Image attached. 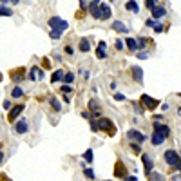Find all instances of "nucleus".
<instances>
[{
  "label": "nucleus",
  "instance_id": "obj_1",
  "mask_svg": "<svg viewBox=\"0 0 181 181\" xmlns=\"http://www.w3.org/2000/svg\"><path fill=\"white\" fill-rule=\"evenodd\" d=\"M96 125H98V130H103L107 132L109 136H114L116 134V125H114V121L112 120H109V118H98V121H96Z\"/></svg>",
  "mask_w": 181,
  "mask_h": 181
},
{
  "label": "nucleus",
  "instance_id": "obj_2",
  "mask_svg": "<svg viewBox=\"0 0 181 181\" xmlns=\"http://www.w3.org/2000/svg\"><path fill=\"white\" fill-rule=\"evenodd\" d=\"M165 161L170 167H174L176 170H181V156L178 150H167L165 152Z\"/></svg>",
  "mask_w": 181,
  "mask_h": 181
},
{
  "label": "nucleus",
  "instance_id": "obj_3",
  "mask_svg": "<svg viewBox=\"0 0 181 181\" xmlns=\"http://www.w3.org/2000/svg\"><path fill=\"white\" fill-rule=\"evenodd\" d=\"M49 27L51 29H56V31H65V29H69V22L62 20L58 16H51L49 18Z\"/></svg>",
  "mask_w": 181,
  "mask_h": 181
},
{
  "label": "nucleus",
  "instance_id": "obj_4",
  "mask_svg": "<svg viewBox=\"0 0 181 181\" xmlns=\"http://www.w3.org/2000/svg\"><path fill=\"white\" fill-rule=\"evenodd\" d=\"M127 139H129V141H136V143L141 145V143L147 139V136H145L143 132L136 130V129H130V130H127Z\"/></svg>",
  "mask_w": 181,
  "mask_h": 181
},
{
  "label": "nucleus",
  "instance_id": "obj_5",
  "mask_svg": "<svg viewBox=\"0 0 181 181\" xmlns=\"http://www.w3.org/2000/svg\"><path fill=\"white\" fill-rule=\"evenodd\" d=\"M9 76L15 84H20L22 80L25 78V69H24V67H16V69H13L9 73Z\"/></svg>",
  "mask_w": 181,
  "mask_h": 181
},
{
  "label": "nucleus",
  "instance_id": "obj_6",
  "mask_svg": "<svg viewBox=\"0 0 181 181\" xmlns=\"http://www.w3.org/2000/svg\"><path fill=\"white\" fill-rule=\"evenodd\" d=\"M139 102H141L143 105L147 107L149 111H154V109L158 107V103H160L158 100H154V98H150L149 94H141V98H139Z\"/></svg>",
  "mask_w": 181,
  "mask_h": 181
},
{
  "label": "nucleus",
  "instance_id": "obj_7",
  "mask_svg": "<svg viewBox=\"0 0 181 181\" xmlns=\"http://www.w3.org/2000/svg\"><path fill=\"white\" fill-rule=\"evenodd\" d=\"M89 112H91L94 118L102 116V105L96 102V98H91V100H89Z\"/></svg>",
  "mask_w": 181,
  "mask_h": 181
},
{
  "label": "nucleus",
  "instance_id": "obj_8",
  "mask_svg": "<svg viewBox=\"0 0 181 181\" xmlns=\"http://www.w3.org/2000/svg\"><path fill=\"white\" fill-rule=\"evenodd\" d=\"M111 18V7L109 4H100L98 6V20H109Z\"/></svg>",
  "mask_w": 181,
  "mask_h": 181
},
{
  "label": "nucleus",
  "instance_id": "obj_9",
  "mask_svg": "<svg viewBox=\"0 0 181 181\" xmlns=\"http://www.w3.org/2000/svg\"><path fill=\"white\" fill-rule=\"evenodd\" d=\"M139 156H141L143 167H145V176H149L150 172H152V169H154V161H152V158H150L149 154H141L139 152Z\"/></svg>",
  "mask_w": 181,
  "mask_h": 181
},
{
  "label": "nucleus",
  "instance_id": "obj_10",
  "mask_svg": "<svg viewBox=\"0 0 181 181\" xmlns=\"http://www.w3.org/2000/svg\"><path fill=\"white\" fill-rule=\"evenodd\" d=\"M24 109H25V107L22 105V103H18V105H15V107H11V111L7 112V120H9V121H15V120H16V118H18L22 112H24Z\"/></svg>",
  "mask_w": 181,
  "mask_h": 181
},
{
  "label": "nucleus",
  "instance_id": "obj_11",
  "mask_svg": "<svg viewBox=\"0 0 181 181\" xmlns=\"http://www.w3.org/2000/svg\"><path fill=\"white\" fill-rule=\"evenodd\" d=\"M27 130H29V121H27L25 118L18 120L16 125H15V132H16V134H25Z\"/></svg>",
  "mask_w": 181,
  "mask_h": 181
},
{
  "label": "nucleus",
  "instance_id": "obj_12",
  "mask_svg": "<svg viewBox=\"0 0 181 181\" xmlns=\"http://www.w3.org/2000/svg\"><path fill=\"white\" fill-rule=\"evenodd\" d=\"M154 132L161 134L163 138H169V136H170V127H169V125H161V123H156V121H154Z\"/></svg>",
  "mask_w": 181,
  "mask_h": 181
},
{
  "label": "nucleus",
  "instance_id": "obj_13",
  "mask_svg": "<svg viewBox=\"0 0 181 181\" xmlns=\"http://www.w3.org/2000/svg\"><path fill=\"white\" fill-rule=\"evenodd\" d=\"M150 11H152V18H154V20L163 18V16L167 15V9H165V7H161V6H154Z\"/></svg>",
  "mask_w": 181,
  "mask_h": 181
},
{
  "label": "nucleus",
  "instance_id": "obj_14",
  "mask_svg": "<svg viewBox=\"0 0 181 181\" xmlns=\"http://www.w3.org/2000/svg\"><path fill=\"white\" fill-rule=\"evenodd\" d=\"M130 73H132V78H134L136 84H141V82H143V69H141V67H132Z\"/></svg>",
  "mask_w": 181,
  "mask_h": 181
},
{
  "label": "nucleus",
  "instance_id": "obj_15",
  "mask_svg": "<svg viewBox=\"0 0 181 181\" xmlns=\"http://www.w3.org/2000/svg\"><path fill=\"white\" fill-rule=\"evenodd\" d=\"M114 176L116 178H127V172H125V165L121 161H118L116 167H114Z\"/></svg>",
  "mask_w": 181,
  "mask_h": 181
},
{
  "label": "nucleus",
  "instance_id": "obj_16",
  "mask_svg": "<svg viewBox=\"0 0 181 181\" xmlns=\"http://www.w3.org/2000/svg\"><path fill=\"white\" fill-rule=\"evenodd\" d=\"M112 29H114V31H118V33H123V34H125V33H127V25H125L121 20H114V22H112Z\"/></svg>",
  "mask_w": 181,
  "mask_h": 181
},
{
  "label": "nucleus",
  "instance_id": "obj_17",
  "mask_svg": "<svg viewBox=\"0 0 181 181\" xmlns=\"http://www.w3.org/2000/svg\"><path fill=\"white\" fill-rule=\"evenodd\" d=\"M165 139H167V138H163L161 134H158V132H154V134H152V138H150V143H152L154 147H160V145L163 143V141H165Z\"/></svg>",
  "mask_w": 181,
  "mask_h": 181
},
{
  "label": "nucleus",
  "instance_id": "obj_18",
  "mask_svg": "<svg viewBox=\"0 0 181 181\" xmlns=\"http://www.w3.org/2000/svg\"><path fill=\"white\" fill-rule=\"evenodd\" d=\"M125 9L132 11V13H138L139 6H138V2H136V0H127V2H125Z\"/></svg>",
  "mask_w": 181,
  "mask_h": 181
},
{
  "label": "nucleus",
  "instance_id": "obj_19",
  "mask_svg": "<svg viewBox=\"0 0 181 181\" xmlns=\"http://www.w3.org/2000/svg\"><path fill=\"white\" fill-rule=\"evenodd\" d=\"M78 49L82 51V53H87L89 49H91V43H89V38H82L80 43H78Z\"/></svg>",
  "mask_w": 181,
  "mask_h": 181
},
{
  "label": "nucleus",
  "instance_id": "obj_20",
  "mask_svg": "<svg viewBox=\"0 0 181 181\" xmlns=\"http://www.w3.org/2000/svg\"><path fill=\"white\" fill-rule=\"evenodd\" d=\"M62 78H64V71H62V69H56V71H54L53 73V76H51V82H62Z\"/></svg>",
  "mask_w": 181,
  "mask_h": 181
},
{
  "label": "nucleus",
  "instance_id": "obj_21",
  "mask_svg": "<svg viewBox=\"0 0 181 181\" xmlns=\"http://www.w3.org/2000/svg\"><path fill=\"white\" fill-rule=\"evenodd\" d=\"M127 47L130 49V51H138V43H136V38H130V36H127Z\"/></svg>",
  "mask_w": 181,
  "mask_h": 181
},
{
  "label": "nucleus",
  "instance_id": "obj_22",
  "mask_svg": "<svg viewBox=\"0 0 181 181\" xmlns=\"http://www.w3.org/2000/svg\"><path fill=\"white\" fill-rule=\"evenodd\" d=\"M62 82H64V84H73V82H75V73H71V71H69V73H64Z\"/></svg>",
  "mask_w": 181,
  "mask_h": 181
},
{
  "label": "nucleus",
  "instance_id": "obj_23",
  "mask_svg": "<svg viewBox=\"0 0 181 181\" xmlns=\"http://www.w3.org/2000/svg\"><path fill=\"white\" fill-rule=\"evenodd\" d=\"M22 96H24V91H22L18 85H16L15 89H13V91H11V98H16V100H18V98H22Z\"/></svg>",
  "mask_w": 181,
  "mask_h": 181
},
{
  "label": "nucleus",
  "instance_id": "obj_24",
  "mask_svg": "<svg viewBox=\"0 0 181 181\" xmlns=\"http://www.w3.org/2000/svg\"><path fill=\"white\" fill-rule=\"evenodd\" d=\"M96 58H100V60H105L107 58V53L103 47H96Z\"/></svg>",
  "mask_w": 181,
  "mask_h": 181
},
{
  "label": "nucleus",
  "instance_id": "obj_25",
  "mask_svg": "<svg viewBox=\"0 0 181 181\" xmlns=\"http://www.w3.org/2000/svg\"><path fill=\"white\" fill-rule=\"evenodd\" d=\"M147 40H149V38H145V36H141V38H136L138 49H145V47H147Z\"/></svg>",
  "mask_w": 181,
  "mask_h": 181
},
{
  "label": "nucleus",
  "instance_id": "obj_26",
  "mask_svg": "<svg viewBox=\"0 0 181 181\" xmlns=\"http://www.w3.org/2000/svg\"><path fill=\"white\" fill-rule=\"evenodd\" d=\"M13 15V11L9 7H6V6H0V16H11Z\"/></svg>",
  "mask_w": 181,
  "mask_h": 181
},
{
  "label": "nucleus",
  "instance_id": "obj_27",
  "mask_svg": "<svg viewBox=\"0 0 181 181\" xmlns=\"http://www.w3.org/2000/svg\"><path fill=\"white\" fill-rule=\"evenodd\" d=\"M49 103H51V107H53L54 111H60V109H62V105H60V102H58L56 98H49Z\"/></svg>",
  "mask_w": 181,
  "mask_h": 181
},
{
  "label": "nucleus",
  "instance_id": "obj_28",
  "mask_svg": "<svg viewBox=\"0 0 181 181\" xmlns=\"http://www.w3.org/2000/svg\"><path fill=\"white\" fill-rule=\"evenodd\" d=\"M84 160L87 161V163H91L93 161V149H87L85 154H84Z\"/></svg>",
  "mask_w": 181,
  "mask_h": 181
},
{
  "label": "nucleus",
  "instance_id": "obj_29",
  "mask_svg": "<svg viewBox=\"0 0 181 181\" xmlns=\"http://www.w3.org/2000/svg\"><path fill=\"white\" fill-rule=\"evenodd\" d=\"M49 36H51L53 40H58V38L62 36V31H56V29H51V33H49Z\"/></svg>",
  "mask_w": 181,
  "mask_h": 181
},
{
  "label": "nucleus",
  "instance_id": "obj_30",
  "mask_svg": "<svg viewBox=\"0 0 181 181\" xmlns=\"http://www.w3.org/2000/svg\"><path fill=\"white\" fill-rule=\"evenodd\" d=\"M36 71H38V67H36V65H34V67H31V71H29V80H33V82H34V80H36Z\"/></svg>",
  "mask_w": 181,
  "mask_h": 181
},
{
  "label": "nucleus",
  "instance_id": "obj_31",
  "mask_svg": "<svg viewBox=\"0 0 181 181\" xmlns=\"http://www.w3.org/2000/svg\"><path fill=\"white\" fill-rule=\"evenodd\" d=\"M152 27H154V31H156V33L165 31V27H163V24H161V22H154V25H152Z\"/></svg>",
  "mask_w": 181,
  "mask_h": 181
},
{
  "label": "nucleus",
  "instance_id": "obj_32",
  "mask_svg": "<svg viewBox=\"0 0 181 181\" xmlns=\"http://www.w3.org/2000/svg\"><path fill=\"white\" fill-rule=\"evenodd\" d=\"M60 91H62V93H65V94H73V87H71V85H67V84L60 87Z\"/></svg>",
  "mask_w": 181,
  "mask_h": 181
},
{
  "label": "nucleus",
  "instance_id": "obj_33",
  "mask_svg": "<svg viewBox=\"0 0 181 181\" xmlns=\"http://www.w3.org/2000/svg\"><path fill=\"white\" fill-rule=\"evenodd\" d=\"M130 149L134 150L136 154H139V152H141V147H139V143H136V141H130Z\"/></svg>",
  "mask_w": 181,
  "mask_h": 181
},
{
  "label": "nucleus",
  "instance_id": "obj_34",
  "mask_svg": "<svg viewBox=\"0 0 181 181\" xmlns=\"http://www.w3.org/2000/svg\"><path fill=\"white\" fill-rule=\"evenodd\" d=\"M84 174H85L89 179H94L96 176H94V172H93V169H84Z\"/></svg>",
  "mask_w": 181,
  "mask_h": 181
},
{
  "label": "nucleus",
  "instance_id": "obj_35",
  "mask_svg": "<svg viewBox=\"0 0 181 181\" xmlns=\"http://www.w3.org/2000/svg\"><path fill=\"white\" fill-rule=\"evenodd\" d=\"M156 4H158V0H145V7H149V9H152Z\"/></svg>",
  "mask_w": 181,
  "mask_h": 181
},
{
  "label": "nucleus",
  "instance_id": "obj_36",
  "mask_svg": "<svg viewBox=\"0 0 181 181\" xmlns=\"http://www.w3.org/2000/svg\"><path fill=\"white\" fill-rule=\"evenodd\" d=\"M136 56H138L139 60H147V58H149V53H145V51H139Z\"/></svg>",
  "mask_w": 181,
  "mask_h": 181
},
{
  "label": "nucleus",
  "instance_id": "obj_37",
  "mask_svg": "<svg viewBox=\"0 0 181 181\" xmlns=\"http://www.w3.org/2000/svg\"><path fill=\"white\" fill-rule=\"evenodd\" d=\"M64 51H65V54H69V56H71V54L75 53V49H73L71 45H65V47H64Z\"/></svg>",
  "mask_w": 181,
  "mask_h": 181
},
{
  "label": "nucleus",
  "instance_id": "obj_38",
  "mask_svg": "<svg viewBox=\"0 0 181 181\" xmlns=\"http://www.w3.org/2000/svg\"><path fill=\"white\" fill-rule=\"evenodd\" d=\"M114 100H116V102H123V100H125V96L121 94V93H116V94H114Z\"/></svg>",
  "mask_w": 181,
  "mask_h": 181
},
{
  "label": "nucleus",
  "instance_id": "obj_39",
  "mask_svg": "<svg viewBox=\"0 0 181 181\" xmlns=\"http://www.w3.org/2000/svg\"><path fill=\"white\" fill-rule=\"evenodd\" d=\"M114 45H116L118 51H121V49H123V42H121V40H116V43H114Z\"/></svg>",
  "mask_w": 181,
  "mask_h": 181
},
{
  "label": "nucleus",
  "instance_id": "obj_40",
  "mask_svg": "<svg viewBox=\"0 0 181 181\" xmlns=\"http://www.w3.org/2000/svg\"><path fill=\"white\" fill-rule=\"evenodd\" d=\"M36 78H38V80H43V71L40 67H38V71H36Z\"/></svg>",
  "mask_w": 181,
  "mask_h": 181
},
{
  "label": "nucleus",
  "instance_id": "obj_41",
  "mask_svg": "<svg viewBox=\"0 0 181 181\" xmlns=\"http://www.w3.org/2000/svg\"><path fill=\"white\" fill-rule=\"evenodd\" d=\"M91 130H93V132H96V130H98V125H96L94 120H91Z\"/></svg>",
  "mask_w": 181,
  "mask_h": 181
},
{
  "label": "nucleus",
  "instance_id": "obj_42",
  "mask_svg": "<svg viewBox=\"0 0 181 181\" xmlns=\"http://www.w3.org/2000/svg\"><path fill=\"white\" fill-rule=\"evenodd\" d=\"M4 109H7V111L11 109V102H9V100H6V102H4Z\"/></svg>",
  "mask_w": 181,
  "mask_h": 181
},
{
  "label": "nucleus",
  "instance_id": "obj_43",
  "mask_svg": "<svg viewBox=\"0 0 181 181\" xmlns=\"http://www.w3.org/2000/svg\"><path fill=\"white\" fill-rule=\"evenodd\" d=\"M145 25H147V27H152V25H154V20H152V18H149V20L145 22Z\"/></svg>",
  "mask_w": 181,
  "mask_h": 181
},
{
  "label": "nucleus",
  "instance_id": "obj_44",
  "mask_svg": "<svg viewBox=\"0 0 181 181\" xmlns=\"http://www.w3.org/2000/svg\"><path fill=\"white\" fill-rule=\"evenodd\" d=\"M82 116L85 118V120H89V118H91V112H89V111H84V112H82Z\"/></svg>",
  "mask_w": 181,
  "mask_h": 181
},
{
  "label": "nucleus",
  "instance_id": "obj_45",
  "mask_svg": "<svg viewBox=\"0 0 181 181\" xmlns=\"http://www.w3.org/2000/svg\"><path fill=\"white\" fill-rule=\"evenodd\" d=\"M69 96H71V94H65V93H64V102H65V103H69V102H71V98H69Z\"/></svg>",
  "mask_w": 181,
  "mask_h": 181
},
{
  "label": "nucleus",
  "instance_id": "obj_46",
  "mask_svg": "<svg viewBox=\"0 0 181 181\" xmlns=\"http://www.w3.org/2000/svg\"><path fill=\"white\" fill-rule=\"evenodd\" d=\"M98 47H103V49H105L107 43H105V42H98Z\"/></svg>",
  "mask_w": 181,
  "mask_h": 181
},
{
  "label": "nucleus",
  "instance_id": "obj_47",
  "mask_svg": "<svg viewBox=\"0 0 181 181\" xmlns=\"http://www.w3.org/2000/svg\"><path fill=\"white\" fill-rule=\"evenodd\" d=\"M0 2H2V4H7V2H9V0H0Z\"/></svg>",
  "mask_w": 181,
  "mask_h": 181
},
{
  "label": "nucleus",
  "instance_id": "obj_48",
  "mask_svg": "<svg viewBox=\"0 0 181 181\" xmlns=\"http://www.w3.org/2000/svg\"><path fill=\"white\" fill-rule=\"evenodd\" d=\"M11 2H13V4H18V2H20V0H11Z\"/></svg>",
  "mask_w": 181,
  "mask_h": 181
},
{
  "label": "nucleus",
  "instance_id": "obj_49",
  "mask_svg": "<svg viewBox=\"0 0 181 181\" xmlns=\"http://www.w3.org/2000/svg\"><path fill=\"white\" fill-rule=\"evenodd\" d=\"M4 160V154H2V152H0V161Z\"/></svg>",
  "mask_w": 181,
  "mask_h": 181
},
{
  "label": "nucleus",
  "instance_id": "obj_50",
  "mask_svg": "<svg viewBox=\"0 0 181 181\" xmlns=\"http://www.w3.org/2000/svg\"><path fill=\"white\" fill-rule=\"evenodd\" d=\"M93 2H100V0H93Z\"/></svg>",
  "mask_w": 181,
  "mask_h": 181
},
{
  "label": "nucleus",
  "instance_id": "obj_51",
  "mask_svg": "<svg viewBox=\"0 0 181 181\" xmlns=\"http://www.w3.org/2000/svg\"><path fill=\"white\" fill-rule=\"evenodd\" d=\"M111 2H116V0H111Z\"/></svg>",
  "mask_w": 181,
  "mask_h": 181
},
{
  "label": "nucleus",
  "instance_id": "obj_52",
  "mask_svg": "<svg viewBox=\"0 0 181 181\" xmlns=\"http://www.w3.org/2000/svg\"><path fill=\"white\" fill-rule=\"evenodd\" d=\"M0 80H2V75H0Z\"/></svg>",
  "mask_w": 181,
  "mask_h": 181
}]
</instances>
